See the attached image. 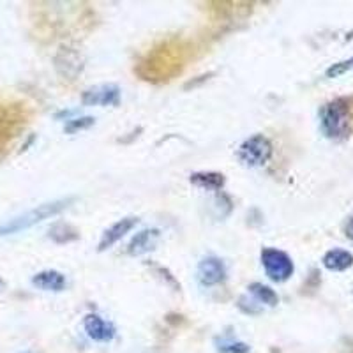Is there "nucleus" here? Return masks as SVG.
I'll use <instances>...</instances> for the list:
<instances>
[{"instance_id": "obj_1", "label": "nucleus", "mask_w": 353, "mask_h": 353, "mask_svg": "<svg viewBox=\"0 0 353 353\" xmlns=\"http://www.w3.org/2000/svg\"><path fill=\"white\" fill-rule=\"evenodd\" d=\"M72 201H74V198L68 196V198H61V200L48 201V203L37 205L36 209L27 210V212H23L21 216L12 217V219H9L8 223L0 225V237L25 232V230L39 225V223H43V221L50 219V217L59 216V214L64 212L68 207H71Z\"/></svg>"}, {"instance_id": "obj_2", "label": "nucleus", "mask_w": 353, "mask_h": 353, "mask_svg": "<svg viewBox=\"0 0 353 353\" xmlns=\"http://www.w3.org/2000/svg\"><path fill=\"white\" fill-rule=\"evenodd\" d=\"M321 131L330 140H346L353 131V113L346 99H334L323 106L320 117Z\"/></svg>"}, {"instance_id": "obj_3", "label": "nucleus", "mask_w": 353, "mask_h": 353, "mask_svg": "<svg viewBox=\"0 0 353 353\" xmlns=\"http://www.w3.org/2000/svg\"><path fill=\"white\" fill-rule=\"evenodd\" d=\"M237 156L241 163H244L249 168L263 166L270 159V156H272V143L263 134H254V137L248 138L239 147Z\"/></svg>"}, {"instance_id": "obj_4", "label": "nucleus", "mask_w": 353, "mask_h": 353, "mask_svg": "<svg viewBox=\"0 0 353 353\" xmlns=\"http://www.w3.org/2000/svg\"><path fill=\"white\" fill-rule=\"evenodd\" d=\"M261 265H263L267 276L276 283L288 281L293 276V270H295L292 258L285 251L274 248H265L261 251Z\"/></svg>"}, {"instance_id": "obj_5", "label": "nucleus", "mask_w": 353, "mask_h": 353, "mask_svg": "<svg viewBox=\"0 0 353 353\" xmlns=\"http://www.w3.org/2000/svg\"><path fill=\"white\" fill-rule=\"evenodd\" d=\"M119 101H121V88L113 83L88 88L81 96V103L85 106H117Z\"/></svg>"}, {"instance_id": "obj_6", "label": "nucleus", "mask_w": 353, "mask_h": 353, "mask_svg": "<svg viewBox=\"0 0 353 353\" xmlns=\"http://www.w3.org/2000/svg\"><path fill=\"white\" fill-rule=\"evenodd\" d=\"M196 277L201 286L210 288V286L221 285L226 279L225 263L216 256H207L198 263Z\"/></svg>"}, {"instance_id": "obj_7", "label": "nucleus", "mask_w": 353, "mask_h": 353, "mask_svg": "<svg viewBox=\"0 0 353 353\" xmlns=\"http://www.w3.org/2000/svg\"><path fill=\"white\" fill-rule=\"evenodd\" d=\"M83 329L87 336L97 343H108L115 337V327L110 321L103 320L99 314H87L83 320Z\"/></svg>"}, {"instance_id": "obj_8", "label": "nucleus", "mask_w": 353, "mask_h": 353, "mask_svg": "<svg viewBox=\"0 0 353 353\" xmlns=\"http://www.w3.org/2000/svg\"><path fill=\"white\" fill-rule=\"evenodd\" d=\"M137 225H138V217H132V216L117 221L115 225H112L105 233H103V237H101L99 241V248L97 249H99V251H106V249H110L113 244H117V242L121 241L125 233L131 232Z\"/></svg>"}, {"instance_id": "obj_9", "label": "nucleus", "mask_w": 353, "mask_h": 353, "mask_svg": "<svg viewBox=\"0 0 353 353\" xmlns=\"http://www.w3.org/2000/svg\"><path fill=\"white\" fill-rule=\"evenodd\" d=\"M157 241H159V230L157 228H145L138 232L134 237L131 239L128 245V253L131 256H141V254L149 253L156 248Z\"/></svg>"}, {"instance_id": "obj_10", "label": "nucleus", "mask_w": 353, "mask_h": 353, "mask_svg": "<svg viewBox=\"0 0 353 353\" xmlns=\"http://www.w3.org/2000/svg\"><path fill=\"white\" fill-rule=\"evenodd\" d=\"M32 285L44 292H62L65 290V276L59 270H41L32 277Z\"/></svg>"}, {"instance_id": "obj_11", "label": "nucleus", "mask_w": 353, "mask_h": 353, "mask_svg": "<svg viewBox=\"0 0 353 353\" xmlns=\"http://www.w3.org/2000/svg\"><path fill=\"white\" fill-rule=\"evenodd\" d=\"M55 62H57V69H59V71H61L62 65H64L65 69L62 71V74H64V77H69L71 80L77 77L81 69H83V61L80 59V53L74 52V50H69V48L61 50V53L57 55Z\"/></svg>"}, {"instance_id": "obj_12", "label": "nucleus", "mask_w": 353, "mask_h": 353, "mask_svg": "<svg viewBox=\"0 0 353 353\" xmlns=\"http://www.w3.org/2000/svg\"><path fill=\"white\" fill-rule=\"evenodd\" d=\"M191 184L207 191H221L225 185V175L216 172H198L191 175Z\"/></svg>"}, {"instance_id": "obj_13", "label": "nucleus", "mask_w": 353, "mask_h": 353, "mask_svg": "<svg viewBox=\"0 0 353 353\" xmlns=\"http://www.w3.org/2000/svg\"><path fill=\"white\" fill-rule=\"evenodd\" d=\"M323 265L334 272H343L353 265V254L345 249H332L323 256Z\"/></svg>"}, {"instance_id": "obj_14", "label": "nucleus", "mask_w": 353, "mask_h": 353, "mask_svg": "<svg viewBox=\"0 0 353 353\" xmlns=\"http://www.w3.org/2000/svg\"><path fill=\"white\" fill-rule=\"evenodd\" d=\"M248 290H249V293H251V295H253L258 302H260V304L276 305L277 302H279L277 293L267 285H261V283H251Z\"/></svg>"}, {"instance_id": "obj_15", "label": "nucleus", "mask_w": 353, "mask_h": 353, "mask_svg": "<svg viewBox=\"0 0 353 353\" xmlns=\"http://www.w3.org/2000/svg\"><path fill=\"white\" fill-rule=\"evenodd\" d=\"M216 350L219 353H251V348L245 343L233 339V337H217Z\"/></svg>"}, {"instance_id": "obj_16", "label": "nucleus", "mask_w": 353, "mask_h": 353, "mask_svg": "<svg viewBox=\"0 0 353 353\" xmlns=\"http://www.w3.org/2000/svg\"><path fill=\"white\" fill-rule=\"evenodd\" d=\"M50 237L57 242V244H64V242L77 241L78 232L72 228L68 223H57V225L52 226L50 230Z\"/></svg>"}, {"instance_id": "obj_17", "label": "nucleus", "mask_w": 353, "mask_h": 353, "mask_svg": "<svg viewBox=\"0 0 353 353\" xmlns=\"http://www.w3.org/2000/svg\"><path fill=\"white\" fill-rule=\"evenodd\" d=\"M96 119L94 117H80V119H71V121L65 124V132L72 134L77 131H83V129H88L90 125H94Z\"/></svg>"}, {"instance_id": "obj_18", "label": "nucleus", "mask_w": 353, "mask_h": 353, "mask_svg": "<svg viewBox=\"0 0 353 353\" xmlns=\"http://www.w3.org/2000/svg\"><path fill=\"white\" fill-rule=\"evenodd\" d=\"M353 69V57L346 59V61L337 62V64H332L329 69H327V78H337L345 74V72L352 71Z\"/></svg>"}, {"instance_id": "obj_19", "label": "nucleus", "mask_w": 353, "mask_h": 353, "mask_svg": "<svg viewBox=\"0 0 353 353\" xmlns=\"http://www.w3.org/2000/svg\"><path fill=\"white\" fill-rule=\"evenodd\" d=\"M345 235L350 239V241H353V216H350L348 221H346Z\"/></svg>"}, {"instance_id": "obj_20", "label": "nucleus", "mask_w": 353, "mask_h": 353, "mask_svg": "<svg viewBox=\"0 0 353 353\" xmlns=\"http://www.w3.org/2000/svg\"><path fill=\"white\" fill-rule=\"evenodd\" d=\"M2 283H4V281H2V277H0V286H2Z\"/></svg>"}]
</instances>
